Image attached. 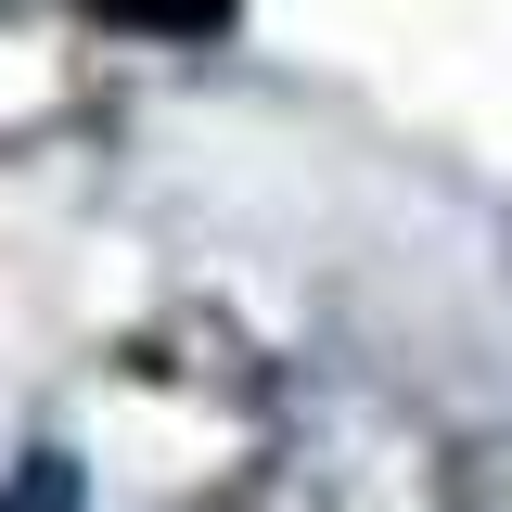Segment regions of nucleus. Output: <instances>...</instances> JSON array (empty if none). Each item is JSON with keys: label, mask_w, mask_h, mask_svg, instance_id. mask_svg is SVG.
<instances>
[{"label": "nucleus", "mask_w": 512, "mask_h": 512, "mask_svg": "<svg viewBox=\"0 0 512 512\" xmlns=\"http://www.w3.org/2000/svg\"><path fill=\"white\" fill-rule=\"evenodd\" d=\"M0 512H77V461H26V474H0Z\"/></svg>", "instance_id": "f257e3e1"}, {"label": "nucleus", "mask_w": 512, "mask_h": 512, "mask_svg": "<svg viewBox=\"0 0 512 512\" xmlns=\"http://www.w3.org/2000/svg\"><path fill=\"white\" fill-rule=\"evenodd\" d=\"M103 13H128V26H167V39H205L231 0H103Z\"/></svg>", "instance_id": "f03ea898"}]
</instances>
